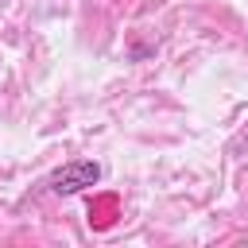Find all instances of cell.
<instances>
[{"label": "cell", "instance_id": "cell-1", "mask_svg": "<svg viewBox=\"0 0 248 248\" xmlns=\"http://www.w3.org/2000/svg\"><path fill=\"white\" fill-rule=\"evenodd\" d=\"M97 178H101V167H97L93 159H70V163H62V167L50 174L46 186H50L58 198H70V194H81V190L97 186Z\"/></svg>", "mask_w": 248, "mask_h": 248}]
</instances>
